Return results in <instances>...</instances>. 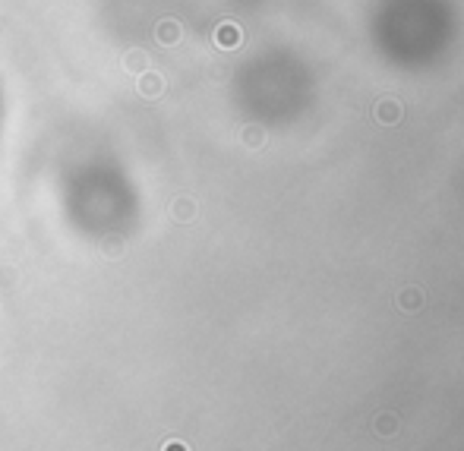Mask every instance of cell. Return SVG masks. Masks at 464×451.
Instances as JSON below:
<instances>
[{"instance_id":"1","label":"cell","mask_w":464,"mask_h":451,"mask_svg":"<svg viewBox=\"0 0 464 451\" xmlns=\"http://www.w3.org/2000/svg\"><path fill=\"white\" fill-rule=\"evenodd\" d=\"M401 102H395V98H385V102H379L376 104V123H382V127H392V123H398L401 120Z\"/></svg>"},{"instance_id":"2","label":"cell","mask_w":464,"mask_h":451,"mask_svg":"<svg viewBox=\"0 0 464 451\" xmlns=\"http://www.w3.org/2000/svg\"><path fill=\"white\" fill-rule=\"evenodd\" d=\"M395 303H398V310H404V312H417L420 306H423V291L407 287V291H401L398 297H395Z\"/></svg>"},{"instance_id":"3","label":"cell","mask_w":464,"mask_h":451,"mask_svg":"<svg viewBox=\"0 0 464 451\" xmlns=\"http://www.w3.org/2000/svg\"><path fill=\"white\" fill-rule=\"evenodd\" d=\"M398 429H401V423H398L395 413H379V417L373 419V432H376V436H382V438H392Z\"/></svg>"}]
</instances>
